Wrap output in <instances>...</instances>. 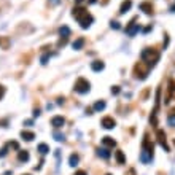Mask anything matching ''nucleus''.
<instances>
[{
    "instance_id": "nucleus-1",
    "label": "nucleus",
    "mask_w": 175,
    "mask_h": 175,
    "mask_svg": "<svg viewBox=\"0 0 175 175\" xmlns=\"http://www.w3.org/2000/svg\"><path fill=\"white\" fill-rule=\"evenodd\" d=\"M72 14H73V18L78 21V24L83 27V29H88V27L94 22L93 14H89L83 6H75V8H73V11H72Z\"/></svg>"
},
{
    "instance_id": "nucleus-2",
    "label": "nucleus",
    "mask_w": 175,
    "mask_h": 175,
    "mask_svg": "<svg viewBox=\"0 0 175 175\" xmlns=\"http://www.w3.org/2000/svg\"><path fill=\"white\" fill-rule=\"evenodd\" d=\"M140 58H142L143 62L148 64V67H153L154 64L158 62V59H159V53L156 50H153V48H145L142 51V54H140Z\"/></svg>"
},
{
    "instance_id": "nucleus-3",
    "label": "nucleus",
    "mask_w": 175,
    "mask_h": 175,
    "mask_svg": "<svg viewBox=\"0 0 175 175\" xmlns=\"http://www.w3.org/2000/svg\"><path fill=\"white\" fill-rule=\"evenodd\" d=\"M73 89H75L77 93H80V94H86V93H89V89H91V83L86 78L80 77L75 81V88H73Z\"/></svg>"
},
{
    "instance_id": "nucleus-4",
    "label": "nucleus",
    "mask_w": 175,
    "mask_h": 175,
    "mask_svg": "<svg viewBox=\"0 0 175 175\" xmlns=\"http://www.w3.org/2000/svg\"><path fill=\"white\" fill-rule=\"evenodd\" d=\"M139 30H140V26L135 24V21H132L131 24L126 27V34H127L129 37H134L135 34H139Z\"/></svg>"
},
{
    "instance_id": "nucleus-5",
    "label": "nucleus",
    "mask_w": 175,
    "mask_h": 175,
    "mask_svg": "<svg viewBox=\"0 0 175 175\" xmlns=\"http://www.w3.org/2000/svg\"><path fill=\"white\" fill-rule=\"evenodd\" d=\"M102 126L105 129H113L116 126V121H115L112 116H105V118H102Z\"/></svg>"
},
{
    "instance_id": "nucleus-6",
    "label": "nucleus",
    "mask_w": 175,
    "mask_h": 175,
    "mask_svg": "<svg viewBox=\"0 0 175 175\" xmlns=\"http://www.w3.org/2000/svg\"><path fill=\"white\" fill-rule=\"evenodd\" d=\"M64 124H66V119H64L62 116H53V118H51V126H54L56 129L62 127Z\"/></svg>"
},
{
    "instance_id": "nucleus-7",
    "label": "nucleus",
    "mask_w": 175,
    "mask_h": 175,
    "mask_svg": "<svg viewBox=\"0 0 175 175\" xmlns=\"http://www.w3.org/2000/svg\"><path fill=\"white\" fill-rule=\"evenodd\" d=\"M158 139H159V143L161 146L165 150V151H169V146H167V142H165V134L161 131V129H158Z\"/></svg>"
},
{
    "instance_id": "nucleus-8",
    "label": "nucleus",
    "mask_w": 175,
    "mask_h": 175,
    "mask_svg": "<svg viewBox=\"0 0 175 175\" xmlns=\"http://www.w3.org/2000/svg\"><path fill=\"white\" fill-rule=\"evenodd\" d=\"M139 8H140L143 13H146V14H151V13H153V6H151L150 2H142V3L139 5Z\"/></svg>"
},
{
    "instance_id": "nucleus-9",
    "label": "nucleus",
    "mask_w": 175,
    "mask_h": 175,
    "mask_svg": "<svg viewBox=\"0 0 175 175\" xmlns=\"http://www.w3.org/2000/svg\"><path fill=\"white\" fill-rule=\"evenodd\" d=\"M115 159H116L118 164H126V156H124V153L121 150H116L115 151Z\"/></svg>"
},
{
    "instance_id": "nucleus-10",
    "label": "nucleus",
    "mask_w": 175,
    "mask_h": 175,
    "mask_svg": "<svg viewBox=\"0 0 175 175\" xmlns=\"http://www.w3.org/2000/svg\"><path fill=\"white\" fill-rule=\"evenodd\" d=\"M131 6H132V2H131V0H124V2L121 3V8H119V13H121V14L127 13L129 10H131Z\"/></svg>"
},
{
    "instance_id": "nucleus-11",
    "label": "nucleus",
    "mask_w": 175,
    "mask_h": 175,
    "mask_svg": "<svg viewBox=\"0 0 175 175\" xmlns=\"http://www.w3.org/2000/svg\"><path fill=\"white\" fill-rule=\"evenodd\" d=\"M104 67H105V64L102 61H94L93 64H91V69H93L94 72H102Z\"/></svg>"
},
{
    "instance_id": "nucleus-12",
    "label": "nucleus",
    "mask_w": 175,
    "mask_h": 175,
    "mask_svg": "<svg viewBox=\"0 0 175 175\" xmlns=\"http://www.w3.org/2000/svg\"><path fill=\"white\" fill-rule=\"evenodd\" d=\"M102 143H104L105 148H113V146L116 145V142L112 139V137H104V139H102Z\"/></svg>"
},
{
    "instance_id": "nucleus-13",
    "label": "nucleus",
    "mask_w": 175,
    "mask_h": 175,
    "mask_svg": "<svg viewBox=\"0 0 175 175\" xmlns=\"http://www.w3.org/2000/svg\"><path fill=\"white\" fill-rule=\"evenodd\" d=\"M21 137H22L24 140H27V142H32V140L35 139V134L30 132V131H22V132H21Z\"/></svg>"
},
{
    "instance_id": "nucleus-14",
    "label": "nucleus",
    "mask_w": 175,
    "mask_h": 175,
    "mask_svg": "<svg viewBox=\"0 0 175 175\" xmlns=\"http://www.w3.org/2000/svg\"><path fill=\"white\" fill-rule=\"evenodd\" d=\"M83 45H85V38H83V37H80V38H77L75 42L72 43V48H73V50H81Z\"/></svg>"
},
{
    "instance_id": "nucleus-15",
    "label": "nucleus",
    "mask_w": 175,
    "mask_h": 175,
    "mask_svg": "<svg viewBox=\"0 0 175 175\" xmlns=\"http://www.w3.org/2000/svg\"><path fill=\"white\" fill-rule=\"evenodd\" d=\"M78 161H80V156H78L77 153H73V154H70V159H69V164L72 165V167H75V165L78 164Z\"/></svg>"
},
{
    "instance_id": "nucleus-16",
    "label": "nucleus",
    "mask_w": 175,
    "mask_h": 175,
    "mask_svg": "<svg viewBox=\"0 0 175 175\" xmlns=\"http://www.w3.org/2000/svg\"><path fill=\"white\" fill-rule=\"evenodd\" d=\"M18 159H19L21 162L29 161V153H27V151H22V150H19V153H18Z\"/></svg>"
},
{
    "instance_id": "nucleus-17",
    "label": "nucleus",
    "mask_w": 175,
    "mask_h": 175,
    "mask_svg": "<svg viewBox=\"0 0 175 175\" xmlns=\"http://www.w3.org/2000/svg\"><path fill=\"white\" fill-rule=\"evenodd\" d=\"M104 108H105V100H97V102L94 104V110H96V112H102Z\"/></svg>"
},
{
    "instance_id": "nucleus-18",
    "label": "nucleus",
    "mask_w": 175,
    "mask_h": 175,
    "mask_svg": "<svg viewBox=\"0 0 175 175\" xmlns=\"http://www.w3.org/2000/svg\"><path fill=\"white\" fill-rule=\"evenodd\" d=\"M59 34H61V37H64V38H67V37L70 35V29L67 26H62L61 29H59Z\"/></svg>"
},
{
    "instance_id": "nucleus-19",
    "label": "nucleus",
    "mask_w": 175,
    "mask_h": 175,
    "mask_svg": "<svg viewBox=\"0 0 175 175\" xmlns=\"http://www.w3.org/2000/svg\"><path fill=\"white\" fill-rule=\"evenodd\" d=\"M99 156H102V158L108 159V158H110V151H108V148H99Z\"/></svg>"
},
{
    "instance_id": "nucleus-20",
    "label": "nucleus",
    "mask_w": 175,
    "mask_h": 175,
    "mask_svg": "<svg viewBox=\"0 0 175 175\" xmlns=\"http://www.w3.org/2000/svg\"><path fill=\"white\" fill-rule=\"evenodd\" d=\"M38 151H40L42 154H46V153L50 151V146H48L46 143H40V145H38Z\"/></svg>"
},
{
    "instance_id": "nucleus-21",
    "label": "nucleus",
    "mask_w": 175,
    "mask_h": 175,
    "mask_svg": "<svg viewBox=\"0 0 175 175\" xmlns=\"http://www.w3.org/2000/svg\"><path fill=\"white\" fill-rule=\"evenodd\" d=\"M6 153H8V145H5L2 150H0V158H5L6 156Z\"/></svg>"
},
{
    "instance_id": "nucleus-22",
    "label": "nucleus",
    "mask_w": 175,
    "mask_h": 175,
    "mask_svg": "<svg viewBox=\"0 0 175 175\" xmlns=\"http://www.w3.org/2000/svg\"><path fill=\"white\" fill-rule=\"evenodd\" d=\"M50 58H51V54H50V53H46V54H43V56H42V64H46Z\"/></svg>"
},
{
    "instance_id": "nucleus-23",
    "label": "nucleus",
    "mask_w": 175,
    "mask_h": 175,
    "mask_svg": "<svg viewBox=\"0 0 175 175\" xmlns=\"http://www.w3.org/2000/svg\"><path fill=\"white\" fill-rule=\"evenodd\" d=\"M119 91H121V89H119V86H113L112 88V94L116 96V94H119Z\"/></svg>"
},
{
    "instance_id": "nucleus-24",
    "label": "nucleus",
    "mask_w": 175,
    "mask_h": 175,
    "mask_svg": "<svg viewBox=\"0 0 175 175\" xmlns=\"http://www.w3.org/2000/svg\"><path fill=\"white\" fill-rule=\"evenodd\" d=\"M0 45H2L3 48H8V40L6 38H0Z\"/></svg>"
},
{
    "instance_id": "nucleus-25",
    "label": "nucleus",
    "mask_w": 175,
    "mask_h": 175,
    "mask_svg": "<svg viewBox=\"0 0 175 175\" xmlns=\"http://www.w3.org/2000/svg\"><path fill=\"white\" fill-rule=\"evenodd\" d=\"M3 96H5V88H3L2 85H0V100L3 99Z\"/></svg>"
},
{
    "instance_id": "nucleus-26",
    "label": "nucleus",
    "mask_w": 175,
    "mask_h": 175,
    "mask_svg": "<svg viewBox=\"0 0 175 175\" xmlns=\"http://www.w3.org/2000/svg\"><path fill=\"white\" fill-rule=\"evenodd\" d=\"M54 137H56V140H59V142L64 140V135H61L59 132H54Z\"/></svg>"
},
{
    "instance_id": "nucleus-27",
    "label": "nucleus",
    "mask_w": 175,
    "mask_h": 175,
    "mask_svg": "<svg viewBox=\"0 0 175 175\" xmlns=\"http://www.w3.org/2000/svg\"><path fill=\"white\" fill-rule=\"evenodd\" d=\"M112 27H113V29H119V27H121V26H119V22L113 21V22H112Z\"/></svg>"
},
{
    "instance_id": "nucleus-28",
    "label": "nucleus",
    "mask_w": 175,
    "mask_h": 175,
    "mask_svg": "<svg viewBox=\"0 0 175 175\" xmlns=\"http://www.w3.org/2000/svg\"><path fill=\"white\" fill-rule=\"evenodd\" d=\"M75 175H88V173H86L85 170H77V172H75Z\"/></svg>"
},
{
    "instance_id": "nucleus-29",
    "label": "nucleus",
    "mask_w": 175,
    "mask_h": 175,
    "mask_svg": "<svg viewBox=\"0 0 175 175\" xmlns=\"http://www.w3.org/2000/svg\"><path fill=\"white\" fill-rule=\"evenodd\" d=\"M59 2H61V0H50V3H51V5H58Z\"/></svg>"
},
{
    "instance_id": "nucleus-30",
    "label": "nucleus",
    "mask_w": 175,
    "mask_h": 175,
    "mask_svg": "<svg viewBox=\"0 0 175 175\" xmlns=\"http://www.w3.org/2000/svg\"><path fill=\"white\" fill-rule=\"evenodd\" d=\"M38 115H40V110L35 108V110H34V116H38Z\"/></svg>"
},
{
    "instance_id": "nucleus-31",
    "label": "nucleus",
    "mask_w": 175,
    "mask_h": 175,
    "mask_svg": "<svg viewBox=\"0 0 175 175\" xmlns=\"http://www.w3.org/2000/svg\"><path fill=\"white\" fill-rule=\"evenodd\" d=\"M151 30V26H148V27H145V29H143V32L146 34V32H150Z\"/></svg>"
},
{
    "instance_id": "nucleus-32",
    "label": "nucleus",
    "mask_w": 175,
    "mask_h": 175,
    "mask_svg": "<svg viewBox=\"0 0 175 175\" xmlns=\"http://www.w3.org/2000/svg\"><path fill=\"white\" fill-rule=\"evenodd\" d=\"M85 0H75V3H83Z\"/></svg>"
},
{
    "instance_id": "nucleus-33",
    "label": "nucleus",
    "mask_w": 175,
    "mask_h": 175,
    "mask_svg": "<svg viewBox=\"0 0 175 175\" xmlns=\"http://www.w3.org/2000/svg\"><path fill=\"white\" fill-rule=\"evenodd\" d=\"M170 11H173V13H175V6H172V8H170Z\"/></svg>"
},
{
    "instance_id": "nucleus-34",
    "label": "nucleus",
    "mask_w": 175,
    "mask_h": 175,
    "mask_svg": "<svg viewBox=\"0 0 175 175\" xmlns=\"http://www.w3.org/2000/svg\"><path fill=\"white\" fill-rule=\"evenodd\" d=\"M89 3H96V0H89Z\"/></svg>"
},
{
    "instance_id": "nucleus-35",
    "label": "nucleus",
    "mask_w": 175,
    "mask_h": 175,
    "mask_svg": "<svg viewBox=\"0 0 175 175\" xmlns=\"http://www.w3.org/2000/svg\"><path fill=\"white\" fill-rule=\"evenodd\" d=\"M24 175H30V173H24Z\"/></svg>"
},
{
    "instance_id": "nucleus-36",
    "label": "nucleus",
    "mask_w": 175,
    "mask_h": 175,
    "mask_svg": "<svg viewBox=\"0 0 175 175\" xmlns=\"http://www.w3.org/2000/svg\"><path fill=\"white\" fill-rule=\"evenodd\" d=\"M105 175H112V173H105Z\"/></svg>"
},
{
    "instance_id": "nucleus-37",
    "label": "nucleus",
    "mask_w": 175,
    "mask_h": 175,
    "mask_svg": "<svg viewBox=\"0 0 175 175\" xmlns=\"http://www.w3.org/2000/svg\"><path fill=\"white\" fill-rule=\"evenodd\" d=\"M173 145H175V140H173Z\"/></svg>"
}]
</instances>
